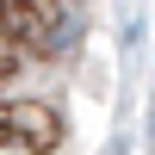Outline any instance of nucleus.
Segmentation results:
<instances>
[{"mask_svg": "<svg viewBox=\"0 0 155 155\" xmlns=\"http://www.w3.org/2000/svg\"><path fill=\"white\" fill-rule=\"evenodd\" d=\"M12 62H19V50H12V44H6V37H0V74H6V68H12Z\"/></svg>", "mask_w": 155, "mask_h": 155, "instance_id": "f03ea898", "label": "nucleus"}, {"mask_svg": "<svg viewBox=\"0 0 155 155\" xmlns=\"http://www.w3.org/2000/svg\"><path fill=\"white\" fill-rule=\"evenodd\" d=\"M6 25H12V37H50L56 0H6Z\"/></svg>", "mask_w": 155, "mask_h": 155, "instance_id": "f257e3e1", "label": "nucleus"}]
</instances>
